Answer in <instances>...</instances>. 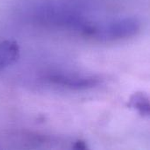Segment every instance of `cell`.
<instances>
[{
  "label": "cell",
  "instance_id": "obj_2",
  "mask_svg": "<svg viewBox=\"0 0 150 150\" xmlns=\"http://www.w3.org/2000/svg\"><path fill=\"white\" fill-rule=\"evenodd\" d=\"M142 28L136 17H123L106 21H93L84 37L98 41H117L135 36Z\"/></svg>",
  "mask_w": 150,
  "mask_h": 150
},
{
  "label": "cell",
  "instance_id": "obj_1",
  "mask_svg": "<svg viewBox=\"0 0 150 150\" xmlns=\"http://www.w3.org/2000/svg\"><path fill=\"white\" fill-rule=\"evenodd\" d=\"M35 19L45 25L78 33L84 36L91 23L81 10L62 3H47L34 11Z\"/></svg>",
  "mask_w": 150,
  "mask_h": 150
},
{
  "label": "cell",
  "instance_id": "obj_3",
  "mask_svg": "<svg viewBox=\"0 0 150 150\" xmlns=\"http://www.w3.org/2000/svg\"><path fill=\"white\" fill-rule=\"evenodd\" d=\"M48 83L61 88L74 91H84L93 89L100 85L103 82L102 78L92 75H79L75 73L54 72L46 76Z\"/></svg>",
  "mask_w": 150,
  "mask_h": 150
},
{
  "label": "cell",
  "instance_id": "obj_4",
  "mask_svg": "<svg viewBox=\"0 0 150 150\" xmlns=\"http://www.w3.org/2000/svg\"><path fill=\"white\" fill-rule=\"evenodd\" d=\"M20 54L18 44L15 40H0V71L14 64Z\"/></svg>",
  "mask_w": 150,
  "mask_h": 150
},
{
  "label": "cell",
  "instance_id": "obj_5",
  "mask_svg": "<svg viewBox=\"0 0 150 150\" xmlns=\"http://www.w3.org/2000/svg\"><path fill=\"white\" fill-rule=\"evenodd\" d=\"M128 106L136 111L142 117L149 118L150 103L148 94L143 91L134 92L129 98Z\"/></svg>",
  "mask_w": 150,
  "mask_h": 150
}]
</instances>
